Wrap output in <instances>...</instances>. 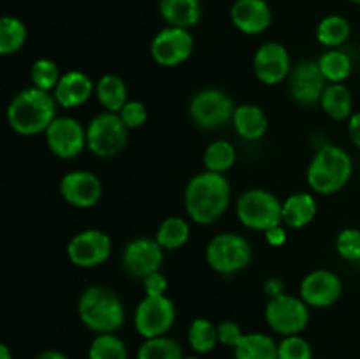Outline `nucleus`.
<instances>
[{
    "instance_id": "obj_1",
    "label": "nucleus",
    "mask_w": 360,
    "mask_h": 359,
    "mask_svg": "<svg viewBox=\"0 0 360 359\" xmlns=\"http://www.w3.org/2000/svg\"><path fill=\"white\" fill-rule=\"evenodd\" d=\"M232 189L220 172L202 171L186 183L183 203L186 215L199 225H211L227 211Z\"/></svg>"
},
{
    "instance_id": "obj_2",
    "label": "nucleus",
    "mask_w": 360,
    "mask_h": 359,
    "mask_svg": "<svg viewBox=\"0 0 360 359\" xmlns=\"http://www.w3.org/2000/svg\"><path fill=\"white\" fill-rule=\"evenodd\" d=\"M58 102L51 92L30 87L18 92L7 106V123L20 136L44 134L56 118Z\"/></svg>"
},
{
    "instance_id": "obj_3",
    "label": "nucleus",
    "mask_w": 360,
    "mask_h": 359,
    "mask_svg": "<svg viewBox=\"0 0 360 359\" xmlns=\"http://www.w3.org/2000/svg\"><path fill=\"white\" fill-rule=\"evenodd\" d=\"M77 315L95 334L116 333L125 324V306L112 289L90 285L77 299Z\"/></svg>"
},
{
    "instance_id": "obj_4",
    "label": "nucleus",
    "mask_w": 360,
    "mask_h": 359,
    "mask_svg": "<svg viewBox=\"0 0 360 359\" xmlns=\"http://www.w3.org/2000/svg\"><path fill=\"white\" fill-rule=\"evenodd\" d=\"M354 162L350 153L338 144H323L309 162L306 180L313 192L330 196L350 182Z\"/></svg>"
},
{
    "instance_id": "obj_5",
    "label": "nucleus",
    "mask_w": 360,
    "mask_h": 359,
    "mask_svg": "<svg viewBox=\"0 0 360 359\" xmlns=\"http://www.w3.org/2000/svg\"><path fill=\"white\" fill-rule=\"evenodd\" d=\"M236 213L245 227L266 232L274 225L283 224V203L273 192L264 189H250L239 196Z\"/></svg>"
},
{
    "instance_id": "obj_6",
    "label": "nucleus",
    "mask_w": 360,
    "mask_h": 359,
    "mask_svg": "<svg viewBox=\"0 0 360 359\" xmlns=\"http://www.w3.org/2000/svg\"><path fill=\"white\" fill-rule=\"evenodd\" d=\"M253 259V248L245 236L236 232L217 234L206 246V263L220 275H236L248 267Z\"/></svg>"
},
{
    "instance_id": "obj_7",
    "label": "nucleus",
    "mask_w": 360,
    "mask_h": 359,
    "mask_svg": "<svg viewBox=\"0 0 360 359\" xmlns=\"http://www.w3.org/2000/svg\"><path fill=\"white\" fill-rule=\"evenodd\" d=\"M129 143V129L118 113L102 111L86 125V148L101 158L122 153Z\"/></svg>"
},
{
    "instance_id": "obj_8",
    "label": "nucleus",
    "mask_w": 360,
    "mask_h": 359,
    "mask_svg": "<svg viewBox=\"0 0 360 359\" xmlns=\"http://www.w3.org/2000/svg\"><path fill=\"white\" fill-rule=\"evenodd\" d=\"M266 322L274 333L290 336L301 334L309 324V306L302 301V298L283 292L281 296L269 299L264 310Z\"/></svg>"
},
{
    "instance_id": "obj_9",
    "label": "nucleus",
    "mask_w": 360,
    "mask_h": 359,
    "mask_svg": "<svg viewBox=\"0 0 360 359\" xmlns=\"http://www.w3.org/2000/svg\"><path fill=\"white\" fill-rule=\"evenodd\" d=\"M236 104L225 92L218 88H204L192 97L188 113L197 127L206 130H214L232 122Z\"/></svg>"
},
{
    "instance_id": "obj_10",
    "label": "nucleus",
    "mask_w": 360,
    "mask_h": 359,
    "mask_svg": "<svg viewBox=\"0 0 360 359\" xmlns=\"http://www.w3.org/2000/svg\"><path fill=\"white\" fill-rule=\"evenodd\" d=\"M176 322V306L167 296H144L134 312V327L146 338L165 336Z\"/></svg>"
},
{
    "instance_id": "obj_11",
    "label": "nucleus",
    "mask_w": 360,
    "mask_h": 359,
    "mask_svg": "<svg viewBox=\"0 0 360 359\" xmlns=\"http://www.w3.org/2000/svg\"><path fill=\"white\" fill-rule=\"evenodd\" d=\"M112 250L109 234L101 229H84L70 238L67 243V257L76 267L90 270L104 264Z\"/></svg>"
},
{
    "instance_id": "obj_12",
    "label": "nucleus",
    "mask_w": 360,
    "mask_h": 359,
    "mask_svg": "<svg viewBox=\"0 0 360 359\" xmlns=\"http://www.w3.org/2000/svg\"><path fill=\"white\" fill-rule=\"evenodd\" d=\"M193 35L179 27H165L157 32L151 41V58L162 67H178L185 63L193 53Z\"/></svg>"
},
{
    "instance_id": "obj_13",
    "label": "nucleus",
    "mask_w": 360,
    "mask_h": 359,
    "mask_svg": "<svg viewBox=\"0 0 360 359\" xmlns=\"http://www.w3.org/2000/svg\"><path fill=\"white\" fill-rule=\"evenodd\" d=\"M44 137L49 151L63 160L76 158L86 148V129L72 116H56Z\"/></svg>"
},
{
    "instance_id": "obj_14",
    "label": "nucleus",
    "mask_w": 360,
    "mask_h": 359,
    "mask_svg": "<svg viewBox=\"0 0 360 359\" xmlns=\"http://www.w3.org/2000/svg\"><path fill=\"white\" fill-rule=\"evenodd\" d=\"M164 252L165 250L158 245L155 238H148V236L134 238L123 248L122 266L130 277L144 278L155 271H160Z\"/></svg>"
},
{
    "instance_id": "obj_15",
    "label": "nucleus",
    "mask_w": 360,
    "mask_h": 359,
    "mask_svg": "<svg viewBox=\"0 0 360 359\" xmlns=\"http://www.w3.org/2000/svg\"><path fill=\"white\" fill-rule=\"evenodd\" d=\"M290 53L281 42H264L253 56V73L267 87L280 84L290 76Z\"/></svg>"
},
{
    "instance_id": "obj_16",
    "label": "nucleus",
    "mask_w": 360,
    "mask_h": 359,
    "mask_svg": "<svg viewBox=\"0 0 360 359\" xmlns=\"http://www.w3.org/2000/svg\"><path fill=\"white\" fill-rule=\"evenodd\" d=\"M327 81L320 70L319 63L302 60L297 65L292 67L288 76V90L292 99L301 106L320 104L323 92L327 88Z\"/></svg>"
},
{
    "instance_id": "obj_17",
    "label": "nucleus",
    "mask_w": 360,
    "mask_h": 359,
    "mask_svg": "<svg viewBox=\"0 0 360 359\" xmlns=\"http://www.w3.org/2000/svg\"><path fill=\"white\" fill-rule=\"evenodd\" d=\"M299 292L309 308H329L343 294V282L334 271L315 270L302 278Z\"/></svg>"
},
{
    "instance_id": "obj_18",
    "label": "nucleus",
    "mask_w": 360,
    "mask_h": 359,
    "mask_svg": "<svg viewBox=\"0 0 360 359\" xmlns=\"http://www.w3.org/2000/svg\"><path fill=\"white\" fill-rule=\"evenodd\" d=\"M60 194L63 201L74 208H94L102 197V182L90 171H70L60 180Z\"/></svg>"
},
{
    "instance_id": "obj_19",
    "label": "nucleus",
    "mask_w": 360,
    "mask_h": 359,
    "mask_svg": "<svg viewBox=\"0 0 360 359\" xmlns=\"http://www.w3.org/2000/svg\"><path fill=\"white\" fill-rule=\"evenodd\" d=\"M232 25L246 35H259L271 27L273 13L267 0H236L231 7Z\"/></svg>"
},
{
    "instance_id": "obj_20",
    "label": "nucleus",
    "mask_w": 360,
    "mask_h": 359,
    "mask_svg": "<svg viewBox=\"0 0 360 359\" xmlns=\"http://www.w3.org/2000/svg\"><path fill=\"white\" fill-rule=\"evenodd\" d=\"M53 95L60 108H79L84 102H88L91 95H95V83L88 74L81 73V70H69V73L62 74L58 84L53 90Z\"/></svg>"
},
{
    "instance_id": "obj_21",
    "label": "nucleus",
    "mask_w": 360,
    "mask_h": 359,
    "mask_svg": "<svg viewBox=\"0 0 360 359\" xmlns=\"http://www.w3.org/2000/svg\"><path fill=\"white\" fill-rule=\"evenodd\" d=\"M232 125H234L238 136L245 141H259L266 136L267 129H269V120L259 106L241 104L236 106Z\"/></svg>"
},
{
    "instance_id": "obj_22",
    "label": "nucleus",
    "mask_w": 360,
    "mask_h": 359,
    "mask_svg": "<svg viewBox=\"0 0 360 359\" xmlns=\"http://www.w3.org/2000/svg\"><path fill=\"white\" fill-rule=\"evenodd\" d=\"M316 199L309 192H295L290 194L283 201V218L285 227L302 229L311 224L316 217Z\"/></svg>"
},
{
    "instance_id": "obj_23",
    "label": "nucleus",
    "mask_w": 360,
    "mask_h": 359,
    "mask_svg": "<svg viewBox=\"0 0 360 359\" xmlns=\"http://www.w3.org/2000/svg\"><path fill=\"white\" fill-rule=\"evenodd\" d=\"M158 11L169 27L190 30L200 20V0H158Z\"/></svg>"
},
{
    "instance_id": "obj_24",
    "label": "nucleus",
    "mask_w": 360,
    "mask_h": 359,
    "mask_svg": "<svg viewBox=\"0 0 360 359\" xmlns=\"http://www.w3.org/2000/svg\"><path fill=\"white\" fill-rule=\"evenodd\" d=\"M95 97L104 111L120 113V109L129 102V88L125 81L116 74H104L95 83Z\"/></svg>"
},
{
    "instance_id": "obj_25",
    "label": "nucleus",
    "mask_w": 360,
    "mask_h": 359,
    "mask_svg": "<svg viewBox=\"0 0 360 359\" xmlns=\"http://www.w3.org/2000/svg\"><path fill=\"white\" fill-rule=\"evenodd\" d=\"M320 106L333 120H348L354 115V97L350 88L345 83H329L320 99Z\"/></svg>"
},
{
    "instance_id": "obj_26",
    "label": "nucleus",
    "mask_w": 360,
    "mask_h": 359,
    "mask_svg": "<svg viewBox=\"0 0 360 359\" xmlns=\"http://www.w3.org/2000/svg\"><path fill=\"white\" fill-rule=\"evenodd\" d=\"M236 359H278V344L264 333H245L234 347Z\"/></svg>"
},
{
    "instance_id": "obj_27",
    "label": "nucleus",
    "mask_w": 360,
    "mask_h": 359,
    "mask_svg": "<svg viewBox=\"0 0 360 359\" xmlns=\"http://www.w3.org/2000/svg\"><path fill=\"white\" fill-rule=\"evenodd\" d=\"M350 21L340 14H329L316 27V41L329 49H338L350 39Z\"/></svg>"
},
{
    "instance_id": "obj_28",
    "label": "nucleus",
    "mask_w": 360,
    "mask_h": 359,
    "mask_svg": "<svg viewBox=\"0 0 360 359\" xmlns=\"http://www.w3.org/2000/svg\"><path fill=\"white\" fill-rule=\"evenodd\" d=\"M316 63H319L327 83H345L354 70V62H352L350 55L341 51L340 48L326 51L316 60Z\"/></svg>"
},
{
    "instance_id": "obj_29",
    "label": "nucleus",
    "mask_w": 360,
    "mask_h": 359,
    "mask_svg": "<svg viewBox=\"0 0 360 359\" xmlns=\"http://www.w3.org/2000/svg\"><path fill=\"white\" fill-rule=\"evenodd\" d=\"M155 239L164 250H178L190 239V225L181 217H167L158 225Z\"/></svg>"
},
{
    "instance_id": "obj_30",
    "label": "nucleus",
    "mask_w": 360,
    "mask_h": 359,
    "mask_svg": "<svg viewBox=\"0 0 360 359\" xmlns=\"http://www.w3.org/2000/svg\"><path fill=\"white\" fill-rule=\"evenodd\" d=\"M27 25L14 16H4L0 20V55L9 56L20 51L27 42Z\"/></svg>"
},
{
    "instance_id": "obj_31",
    "label": "nucleus",
    "mask_w": 360,
    "mask_h": 359,
    "mask_svg": "<svg viewBox=\"0 0 360 359\" xmlns=\"http://www.w3.org/2000/svg\"><path fill=\"white\" fill-rule=\"evenodd\" d=\"M236 158H238L236 148L232 146V143H229L225 139H218L207 144L202 155L206 171L220 172V175H224L229 169H232V165L236 164Z\"/></svg>"
},
{
    "instance_id": "obj_32",
    "label": "nucleus",
    "mask_w": 360,
    "mask_h": 359,
    "mask_svg": "<svg viewBox=\"0 0 360 359\" xmlns=\"http://www.w3.org/2000/svg\"><path fill=\"white\" fill-rule=\"evenodd\" d=\"M188 344L193 352L197 354H207L213 351L220 341H218V329L210 319H193L188 327Z\"/></svg>"
},
{
    "instance_id": "obj_33",
    "label": "nucleus",
    "mask_w": 360,
    "mask_h": 359,
    "mask_svg": "<svg viewBox=\"0 0 360 359\" xmlns=\"http://www.w3.org/2000/svg\"><path fill=\"white\" fill-rule=\"evenodd\" d=\"M137 359H183L181 345L165 336L146 338L137 351Z\"/></svg>"
},
{
    "instance_id": "obj_34",
    "label": "nucleus",
    "mask_w": 360,
    "mask_h": 359,
    "mask_svg": "<svg viewBox=\"0 0 360 359\" xmlns=\"http://www.w3.org/2000/svg\"><path fill=\"white\" fill-rule=\"evenodd\" d=\"M88 359H129L127 345L115 333L97 334L88 348Z\"/></svg>"
},
{
    "instance_id": "obj_35",
    "label": "nucleus",
    "mask_w": 360,
    "mask_h": 359,
    "mask_svg": "<svg viewBox=\"0 0 360 359\" xmlns=\"http://www.w3.org/2000/svg\"><path fill=\"white\" fill-rule=\"evenodd\" d=\"M60 77H62V73L58 69V63L53 62L51 58H37L34 63H32L30 69V80L32 87L39 88V90L51 92L58 84Z\"/></svg>"
},
{
    "instance_id": "obj_36",
    "label": "nucleus",
    "mask_w": 360,
    "mask_h": 359,
    "mask_svg": "<svg viewBox=\"0 0 360 359\" xmlns=\"http://www.w3.org/2000/svg\"><path fill=\"white\" fill-rule=\"evenodd\" d=\"M278 359H313V348L301 334H290L278 344Z\"/></svg>"
},
{
    "instance_id": "obj_37",
    "label": "nucleus",
    "mask_w": 360,
    "mask_h": 359,
    "mask_svg": "<svg viewBox=\"0 0 360 359\" xmlns=\"http://www.w3.org/2000/svg\"><path fill=\"white\" fill-rule=\"evenodd\" d=\"M336 250L341 259L359 263L360 260V229L347 227L338 234Z\"/></svg>"
},
{
    "instance_id": "obj_38",
    "label": "nucleus",
    "mask_w": 360,
    "mask_h": 359,
    "mask_svg": "<svg viewBox=\"0 0 360 359\" xmlns=\"http://www.w3.org/2000/svg\"><path fill=\"white\" fill-rule=\"evenodd\" d=\"M118 115L122 118V122L127 125V129L132 130L139 129V127H143L146 123L148 109L141 101H130L129 99V102L120 109Z\"/></svg>"
},
{
    "instance_id": "obj_39",
    "label": "nucleus",
    "mask_w": 360,
    "mask_h": 359,
    "mask_svg": "<svg viewBox=\"0 0 360 359\" xmlns=\"http://www.w3.org/2000/svg\"><path fill=\"white\" fill-rule=\"evenodd\" d=\"M217 329H218V341H220L221 345H227V347H232V348H234L236 345L241 341V338L245 336L241 326H239L238 322H234V320H224V322L218 324Z\"/></svg>"
},
{
    "instance_id": "obj_40",
    "label": "nucleus",
    "mask_w": 360,
    "mask_h": 359,
    "mask_svg": "<svg viewBox=\"0 0 360 359\" xmlns=\"http://www.w3.org/2000/svg\"><path fill=\"white\" fill-rule=\"evenodd\" d=\"M143 289L146 296H165L169 289L167 277L162 271H155L143 278Z\"/></svg>"
},
{
    "instance_id": "obj_41",
    "label": "nucleus",
    "mask_w": 360,
    "mask_h": 359,
    "mask_svg": "<svg viewBox=\"0 0 360 359\" xmlns=\"http://www.w3.org/2000/svg\"><path fill=\"white\" fill-rule=\"evenodd\" d=\"M264 236H266V241L269 243L271 246H281L287 241V229H285L283 224L274 225V227L267 229V231L264 232Z\"/></svg>"
},
{
    "instance_id": "obj_42",
    "label": "nucleus",
    "mask_w": 360,
    "mask_h": 359,
    "mask_svg": "<svg viewBox=\"0 0 360 359\" xmlns=\"http://www.w3.org/2000/svg\"><path fill=\"white\" fill-rule=\"evenodd\" d=\"M264 292H266V296H269V299L276 298V296H281L285 292L283 282L276 277L267 278V280L264 282Z\"/></svg>"
},
{
    "instance_id": "obj_43",
    "label": "nucleus",
    "mask_w": 360,
    "mask_h": 359,
    "mask_svg": "<svg viewBox=\"0 0 360 359\" xmlns=\"http://www.w3.org/2000/svg\"><path fill=\"white\" fill-rule=\"evenodd\" d=\"M348 136H350L352 143L360 148V111L354 113L348 118Z\"/></svg>"
},
{
    "instance_id": "obj_44",
    "label": "nucleus",
    "mask_w": 360,
    "mask_h": 359,
    "mask_svg": "<svg viewBox=\"0 0 360 359\" xmlns=\"http://www.w3.org/2000/svg\"><path fill=\"white\" fill-rule=\"evenodd\" d=\"M35 359H69V355L60 351H55V348H48V351L39 352Z\"/></svg>"
},
{
    "instance_id": "obj_45",
    "label": "nucleus",
    "mask_w": 360,
    "mask_h": 359,
    "mask_svg": "<svg viewBox=\"0 0 360 359\" xmlns=\"http://www.w3.org/2000/svg\"><path fill=\"white\" fill-rule=\"evenodd\" d=\"M0 359H13V352L6 344L0 345Z\"/></svg>"
},
{
    "instance_id": "obj_46",
    "label": "nucleus",
    "mask_w": 360,
    "mask_h": 359,
    "mask_svg": "<svg viewBox=\"0 0 360 359\" xmlns=\"http://www.w3.org/2000/svg\"><path fill=\"white\" fill-rule=\"evenodd\" d=\"M183 359H200L199 355H183Z\"/></svg>"
},
{
    "instance_id": "obj_47",
    "label": "nucleus",
    "mask_w": 360,
    "mask_h": 359,
    "mask_svg": "<svg viewBox=\"0 0 360 359\" xmlns=\"http://www.w3.org/2000/svg\"><path fill=\"white\" fill-rule=\"evenodd\" d=\"M352 4H355V6H360V0H350Z\"/></svg>"
}]
</instances>
